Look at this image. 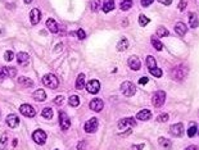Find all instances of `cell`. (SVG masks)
<instances>
[{"instance_id": "cell-12", "label": "cell", "mask_w": 199, "mask_h": 150, "mask_svg": "<svg viewBox=\"0 0 199 150\" xmlns=\"http://www.w3.org/2000/svg\"><path fill=\"white\" fill-rule=\"evenodd\" d=\"M127 64L128 67L131 68L134 71H139L141 68V63H140V59L136 57V55H132V57H130L128 60H127Z\"/></svg>"}, {"instance_id": "cell-18", "label": "cell", "mask_w": 199, "mask_h": 150, "mask_svg": "<svg viewBox=\"0 0 199 150\" xmlns=\"http://www.w3.org/2000/svg\"><path fill=\"white\" fill-rule=\"evenodd\" d=\"M175 32L180 36H185V34L188 32V27H186V24L183 23V22H177L175 24Z\"/></svg>"}, {"instance_id": "cell-8", "label": "cell", "mask_w": 199, "mask_h": 150, "mask_svg": "<svg viewBox=\"0 0 199 150\" xmlns=\"http://www.w3.org/2000/svg\"><path fill=\"white\" fill-rule=\"evenodd\" d=\"M59 124H60V128L63 131H67L71 127V120L64 112H59Z\"/></svg>"}, {"instance_id": "cell-53", "label": "cell", "mask_w": 199, "mask_h": 150, "mask_svg": "<svg viewBox=\"0 0 199 150\" xmlns=\"http://www.w3.org/2000/svg\"><path fill=\"white\" fill-rule=\"evenodd\" d=\"M55 150H58V149H55Z\"/></svg>"}, {"instance_id": "cell-40", "label": "cell", "mask_w": 199, "mask_h": 150, "mask_svg": "<svg viewBox=\"0 0 199 150\" xmlns=\"http://www.w3.org/2000/svg\"><path fill=\"white\" fill-rule=\"evenodd\" d=\"M13 58H14L13 52H10V50H7V52H5V54H4V59H5V62H10V60H13Z\"/></svg>"}, {"instance_id": "cell-9", "label": "cell", "mask_w": 199, "mask_h": 150, "mask_svg": "<svg viewBox=\"0 0 199 150\" xmlns=\"http://www.w3.org/2000/svg\"><path fill=\"white\" fill-rule=\"evenodd\" d=\"M20 112H21L22 116L28 117V118H32V117H35V114H36L35 108L31 107L30 104H22L21 107H20Z\"/></svg>"}, {"instance_id": "cell-26", "label": "cell", "mask_w": 199, "mask_h": 150, "mask_svg": "<svg viewBox=\"0 0 199 150\" xmlns=\"http://www.w3.org/2000/svg\"><path fill=\"white\" fill-rule=\"evenodd\" d=\"M158 142H159V145L162 146L163 149H166V150H170V149L172 148V142H171L170 140L165 139V137H159V139H158Z\"/></svg>"}, {"instance_id": "cell-14", "label": "cell", "mask_w": 199, "mask_h": 150, "mask_svg": "<svg viewBox=\"0 0 199 150\" xmlns=\"http://www.w3.org/2000/svg\"><path fill=\"white\" fill-rule=\"evenodd\" d=\"M170 132H171L173 136H176V137L183 136V134H184V124H183V123L172 124L171 128H170Z\"/></svg>"}, {"instance_id": "cell-32", "label": "cell", "mask_w": 199, "mask_h": 150, "mask_svg": "<svg viewBox=\"0 0 199 150\" xmlns=\"http://www.w3.org/2000/svg\"><path fill=\"white\" fill-rule=\"evenodd\" d=\"M147 67L150 70V68H154V67H157V62H155L154 57H152V55H148L147 57Z\"/></svg>"}, {"instance_id": "cell-48", "label": "cell", "mask_w": 199, "mask_h": 150, "mask_svg": "<svg viewBox=\"0 0 199 150\" xmlns=\"http://www.w3.org/2000/svg\"><path fill=\"white\" fill-rule=\"evenodd\" d=\"M148 81H149L148 77H141V78L139 80V84H140V85H147V84H148Z\"/></svg>"}, {"instance_id": "cell-25", "label": "cell", "mask_w": 199, "mask_h": 150, "mask_svg": "<svg viewBox=\"0 0 199 150\" xmlns=\"http://www.w3.org/2000/svg\"><path fill=\"white\" fill-rule=\"evenodd\" d=\"M189 24L191 28H197L199 26V21H198V17L194 13H189Z\"/></svg>"}, {"instance_id": "cell-5", "label": "cell", "mask_w": 199, "mask_h": 150, "mask_svg": "<svg viewBox=\"0 0 199 150\" xmlns=\"http://www.w3.org/2000/svg\"><path fill=\"white\" fill-rule=\"evenodd\" d=\"M46 137H48L46 134L42 130H36V131H34V134H32V140L36 144H39V145H44L45 141H46Z\"/></svg>"}, {"instance_id": "cell-45", "label": "cell", "mask_w": 199, "mask_h": 150, "mask_svg": "<svg viewBox=\"0 0 199 150\" xmlns=\"http://www.w3.org/2000/svg\"><path fill=\"white\" fill-rule=\"evenodd\" d=\"M86 149V142L85 141H80L77 144V150H85Z\"/></svg>"}, {"instance_id": "cell-19", "label": "cell", "mask_w": 199, "mask_h": 150, "mask_svg": "<svg viewBox=\"0 0 199 150\" xmlns=\"http://www.w3.org/2000/svg\"><path fill=\"white\" fill-rule=\"evenodd\" d=\"M32 98H34V100H36V102H45V99H46V92L42 90V89H39V90H36V91L32 94Z\"/></svg>"}, {"instance_id": "cell-15", "label": "cell", "mask_w": 199, "mask_h": 150, "mask_svg": "<svg viewBox=\"0 0 199 150\" xmlns=\"http://www.w3.org/2000/svg\"><path fill=\"white\" fill-rule=\"evenodd\" d=\"M150 118H152V112L149 109H143L138 112V114H136V120L139 121H149Z\"/></svg>"}, {"instance_id": "cell-31", "label": "cell", "mask_w": 199, "mask_h": 150, "mask_svg": "<svg viewBox=\"0 0 199 150\" xmlns=\"http://www.w3.org/2000/svg\"><path fill=\"white\" fill-rule=\"evenodd\" d=\"M131 7H132V0H122L120 5L121 10H128Z\"/></svg>"}, {"instance_id": "cell-11", "label": "cell", "mask_w": 199, "mask_h": 150, "mask_svg": "<svg viewBox=\"0 0 199 150\" xmlns=\"http://www.w3.org/2000/svg\"><path fill=\"white\" fill-rule=\"evenodd\" d=\"M89 107H90L91 110H94V112H100V110L104 108V103H103L102 99L95 98V99H92L91 102H90Z\"/></svg>"}, {"instance_id": "cell-52", "label": "cell", "mask_w": 199, "mask_h": 150, "mask_svg": "<svg viewBox=\"0 0 199 150\" xmlns=\"http://www.w3.org/2000/svg\"><path fill=\"white\" fill-rule=\"evenodd\" d=\"M23 2H24V4H31L32 3V0H23Z\"/></svg>"}, {"instance_id": "cell-10", "label": "cell", "mask_w": 199, "mask_h": 150, "mask_svg": "<svg viewBox=\"0 0 199 150\" xmlns=\"http://www.w3.org/2000/svg\"><path fill=\"white\" fill-rule=\"evenodd\" d=\"M84 130H85V132H88V134L95 132V131L98 130V120L96 118H90L89 121H86L85 126H84Z\"/></svg>"}, {"instance_id": "cell-38", "label": "cell", "mask_w": 199, "mask_h": 150, "mask_svg": "<svg viewBox=\"0 0 199 150\" xmlns=\"http://www.w3.org/2000/svg\"><path fill=\"white\" fill-rule=\"evenodd\" d=\"M195 134H197V124L191 123L190 127L188 128V136H189V137H194Z\"/></svg>"}, {"instance_id": "cell-4", "label": "cell", "mask_w": 199, "mask_h": 150, "mask_svg": "<svg viewBox=\"0 0 199 150\" xmlns=\"http://www.w3.org/2000/svg\"><path fill=\"white\" fill-rule=\"evenodd\" d=\"M120 90H121V92H122L125 96L130 98V96H132L136 92V87H135V85H134L132 82H130V81H125V82L121 84Z\"/></svg>"}, {"instance_id": "cell-36", "label": "cell", "mask_w": 199, "mask_h": 150, "mask_svg": "<svg viewBox=\"0 0 199 150\" xmlns=\"http://www.w3.org/2000/svg\"><path fill=\"white\" fill-rule=\"evenodd\" d=\"M7 142H8V135L7 134H3L2 139H0V150H4L5 146H7Z\"/></svg>"}, {"instance_id": "cell-30", "label": "cell", "mask_w": 199, "mask_h": 150, "mask_svg": "<svg viewBox=\"0 0 199 150\" xmlns=\"http://www.w3.org/2000/svg\"><path fill=\"white\" fill-rule=\"evenodd\" d=\"M149 73L152 74V76H154V77H157V78H161L162 77V74H163V72H162V70L161 68H158V67H154V68H150L149 70Z\"/></svg>"}, {"instance_id": "cell-43", "label": "cell", "mask_w": 199, "mask_h": 150, "mask_svg": "<svg viewBox=\"0 0 199 150\" xmlns=\"http://www.w3.org/2000/svg\"><path fill=\"white\" fill-rule=\"evenodd\" d=\"M63 102H64V96H62V95H58L57 98L54 99L55 104H63Z\"/></svg>"}, {"instance_id": "cell-16", "label": "cell", "mask_w": 199, "mask_h": 150, "mask_svg": "<svg viewBox=\"0 0 199 150\" xmlns=\"http://www.w3.org/2000/svg\"><path fill=\"white\" fill-rule=\"evenodd\" d=\"M7 124L10 128H16L18 124H20V118H18L16 114H9L7 117Z\"/></svg>"}, {"instance_id": "cell-44", "label": "cell", "mask_w": 199, "mask_h": 150, "mask_svg": "<svg viewBox=\"0 0 199 150\" xmlns=\"http://www.w3.org/2000/svg\"><path fill=\"white\" fill-rule=\"evenodd\" d=\"M153 2H154V0H141V5H143L144 8H148Z\"/></svg>"}, {"instance_id": "cell-35", "label": "cell", "mask_w": 199, "mask_h": 150, "mask_svg": "<svg viewBox=\"0 0 199 150\" xmlns=\"http://www.w3.org/2000/svg\"><path fill=\"white\" fill-rule=\"evenodd\" d=\"M102 8V3L100 0H91V10L94 12V13H96V12Z\"/></svg>"}, {"instance_id": "cell-46", "label": "cell", "mask_w": 199, "mask_h": 150, "mask_svg": "<svg viewBox=\"0 0 199 150\" xmlns=\"http://www.w3.org/2000/svg\"><path fill=\"white\" fill-rule=\"evenodd\" d=\"M158 2H159L161 4L166 5V7H168V5H171V4H172V0H158Z\"/></svg>"}, {"instance_id": "cell-29", "label": "cell", "mask_w": 199, "mask_h": 150, "mask_svg": "<svg viewBox=\"0 0 199 150\" xmlns=\"http://www.w3.org/2000/svg\"><path fill=\"white\" fill-rule=\"evenodd\" d=\"M152 45H153V48L155 49V50H158V52H161V50H162L163 49V44L162 42H161L158 39H157V37H152Z\"/></svg>"}, {"instance_id": "cell-41", "label": "cell", "mask_w": 199, "mask_h": 150, "mask_svg": "<svg viewBox=\"0 0 199 150\" xmlns=\"http://www.w3.org/2000/svg\"><path fill=\"white\" fill-rule=\"evenodd\" d=\"M76 36H77V39H78V40H84L85 37H86V34H85V31H84L82 28H80V30H77Z\"/></svg>"}, {"instance_id": "cell-27", "label": "cell", "mask_w": 199, "mask_h": 150, "mask_svg": "<svg viewBox=\"0 0 199 150\" xmlns=\"http://www.w3.org/2000/svg\"><path fill=\"white\" fill-rule=\"evenodd\" d=\"M3 71H4V73H5V76H8V77H16V76H17V70H16V68L4 67Z\"/></svg>"}, {"instance_id": "cell-33", "label": "cell", "mask_w": 199, "mask_h": 150, "mask_svg": "<svg viewBox=\"0 0 199 150\" xmlns=\"http://www.w3.org/2000/svg\"><path fill=\"white\" fill-rule=\"evenodd\" d=\"M68 104L71 105V107H78L80 104V99L77 95H72L70 96V99H68Z\"/></svg>"}, {"instance_id": "cell-39", "label": "cell", "mask_w": 199, "mask_h": 150, "mask_svg": "<svg viewBox=\"0 0 199 150\" xmlns=\"http://www.w3.org/2000/svg\"><path fill=\"white\" fill-rule=\"evenodd\" d=\"M168 120H170V116L167 114V113H161V114L157 117V121H158V122H162V123L167 122Z\"/></svg>"}, {"instance_id": "cell-24", "label": "cell", "mask_w": 199, "mask_h": 150, "mask_svg": "<svg viewBox=\"0 0 199 150\" xmlns=\"http://www.w3.org/2000/svg\"><path fill=\"white\" fill-rule=\"evenodd\" d=\"M28 59H30V55L27 53L20 52L17 54V60H18V63H20V64H26L28 62Z\"/></svg>"}, {"instance_id": "cell-1", "label": "cell", "mask_w": 199, "mask_h": 150, "mask_svg": "<svg viewBox=\"0 0 199 150\" xmlns=\"http://www.w3.org/2000/svg\"><path fill=\"white\" fill-rule=\"evenodd\" d=\"M186 73H188L186 67L184 64H180V66L175 67L171 71V77H172V80H175V81H183L186 77Z\"/></svg>"}, {"instance_id": "cell-2", "label": "cell", "mask_w": 199, "mask_h": 150, "mask_svg": "<svg viewBox=\"0 0 199 150\" xmlns=\"http://www.w3.org/2000/svg\"><path fill=\"white\" fill-rule=\"evenodd\" d=\"M166 102V92L162 90H158L154 92V95L152 98V104L155 108H161Z\"/></svg>"}, {"instance_id": "cell-49", "label": "cell", "mask_w": 199, "mask_h": 150, "mask_svg": "<svg viewBox=\"0 0 199 150\" xmlns=\"http://www.w3.org/2000/svg\"><path fill=\"white\" fill-rule=\"evenodd\" d=\"M62 49H63V44H58V45H57V48L54 49V52H55V53H59Z\"/></svg>"}, {"instance_id": "cell-47", "label": "cell", "mask_w": 199, "mask_h": 150, "mask_svg": "<svg viewBox=\"0 0 199 150\" xmlns=\"http://www.w3.org/2000/svg\"><path fill=\"white\" fill-rule=\"evenodd\" d=\"M144 149V144H139V145H132L131 150H143Z\"/></svg>"}, {"instance_id": "cell-17", "label": "cell", "mask_w": 199, "mask_h": 150, "mask_svg": "<svg viewBox=\"0 0 199 150\" xmlns=\"http://www.w3.org/2000/svg\"><path fill=\"white\" fill-rule=\"evenodd\" d=\"M46 27H48V30L50 31L52 34H57L58 31H59V26H58V23L55 22L53 18H49V20L46 21Z\"/></svg>"}, {"instance_id": "cell-20", "label": "cell", "mask_w": 199, "mask_h": 150, "mask_svg": "<svg viewBox=\"0 0 199 150\" xmlns=\"http://www.w3.org/2000/svg\"><path fill=\"white\" fill-rule=\"evenodd\" d=\"M102 9L104 13H109L110 10L114 9V0H104V3L102 4Z\"/></svg>"}, {"instance_id": "cell-28", "label": "cell", "mask_w": 199, "mask_h": 150, "mask_svg": "<svg viewBox=\"0 0 199 150\" xmlns=\"http://www.w3.org/2000/svg\"><path fill=\"white\" fill-rule=\"evenodd\" d=\"M155 35H157V37H167V36L170 35V32H168V30H167V28H165L163 26H161V27L157 28V32H155Z\"/></svg>"}, {"instance_id": "cell-34", "label": "cell", "mask_w": 199, "mask_h": 150, "mask_svg": "<svg viewBox=\"0 0 199 150\" xmlns=\"http://www.w3.org/2000/svg\"><path fill=\"white\" fill-rule=\"evenodd\" d=\"M41 116L45 118V120H52L53 118V109L52 108H45L41 112Z\"/></svg>"}, {"instance_id": "cell-21", "label": "cell", "mask_w": 199, "mask_h": 150, "mask_svg": "<svg viewBox=\"0 0 199 150\" xmlns=\"http://www.w3.org/2000/svg\"><path fill=\"white\" fill-rule=\"evenodd\" d=\"M128 46H130L128 40L126 39V37H123V39H121L120 41H118V44H117V50H118V52H126V50L128 49Z\"/></svg>"}, {"instance_id": "cell-7", "label": "cell", "mask_w": 199, "mask_h": 150, "mask_svg": "<svg viewBox=\"0 0 199 150\" xmlns=\"http://www.w3.org/2000/svg\"><path fill=\"white\" fill-rule=\"evenodd\" d=\"M85 87L89 94H94L95 95V94H98L99 90H100V82H99L98 80H90L89 82L85 85Z\"/></svg>"}, {"instance_id": "cell-50", "label": "cell", "mask_w": 199, "mask_h": 150, "mask_svg": "<svg viewBox=\"0 0 199 150\" xmlns=\"http://www.w3.org/2000/svg\"><path fill=\"white\" fill-rule=\"evenodd\" d=\"M185 150H199V149H198V146H197V145H189V146L186 148Z\"/></svg>"}, {"instance_id": "cell-37", "label": "cell", "mask_w": 199, "mask_h": 150, "mask_svg": "<svg viewBox=\"0 0 199 150\" xmlns=\"http://www.w3.org/2000/svg\"><path fill=\"white\" fill-rule=\"evenodd\" d=\"M149 22H150V20H149L148 17H145L144 14H140L139 16V24H140V26L144 27V26H147Z\"/></svg>"}, {"instance_id": "cell-3", "label": "cell", "mask_w": 199, "mask_h": 150, "mask_svg": "<svg viewBox=\"0 0 199 150\" xmlns=\"http://www.w3.org/2000/svg\"><path fill=\"white\" fill-rule=\"evenodd\" d=\"M42 84H44L46 87H49V89L55 90L58 87V85H59V81H58L57 77L54 76V74L48 73V74H45V76L42 77Z\"/></svg>"}, {"instance_id": "cell-23", "label": "cell", "mask_w": 199, "mask_h": 150, "mask_svg": "<svg viewBox=\"0 0 199 150\" xmlns=\"http://www.w3.org/2000/svg\"><path fill=\"white\" fill-rule=\"evenodd\" d=\"M85 78H86V76L84 73H80L78 76H77V80H76V89L77 90H82L84 87H85Z\"/></svg>"}, {"instance_id": "cell-22", "label": "cell", "mask_w": 199, "mask_h": 150, "mask_svg": "<svg viewBox=\"0 0 199 150\" xmlns=\"http://www.w3.org/2000/svg\"><path fill=\"white\" fill-rule=\"evenodd\" d=\"M18 84L23 87H31V86H34V81L26 76H21V77H18Z\"/></svg>"}, {"instance_id": "cell-6", "label": "cell", "mask_w": 199, "mask_h": 150, "mask_svg": "<svg viewBox=\"0 0 199 150\" xmlns=\"http://www.w3.org/2000/svg\"><path fill=\"white\" fill-rule=\"evenodd\" d=\"M118 128L121 130H125V128H132L136 127V121L134 118H123V120H120L117 123Z\"/></svg>"}, {"instance_id": "cell-13", "label": "cell", "mask_w": 199, "mask_h": 150, "mask_svg": "<svg viewBox=\"0 0 199 150\" xmlns=\"http://www.w3.org/2000/svg\"><path fill=\"white\" fill-rule=\"evenodd\" d=\"M40 20H41V12L37 8L31 10V13H30V22H31V24L35 26V24H37L40 22Z\"/></svg>"}, {"instance_id": "cell-42", "label": "cell", "mask_w": 199, "mask_h": 150, "mask_svg": "<svg viewBox=\"0 0 199 150\" xmlns=\"http://www.w3.org/2000/svg\"><path fill=\"white\" fill-rule=\"evenodd\" d=\"M186 4H188V0H180V4H179V9L180 10H185L186 8Z\"/></svg>"}, {"instance_id": "cell-51", "label": "cell", "mask_w": 199, "mask_h": 150, "mask_svg": "<svg viewBox=\"0 0 199 150\" xmlns=\"http://www.w3.org/2000/svg\"><path fill=\"white\" fill-rule=\"evenodd\" d=\"M4 77H5V73L3 71V68H0V80H3Z\"/></svg>"}]
</instances>
